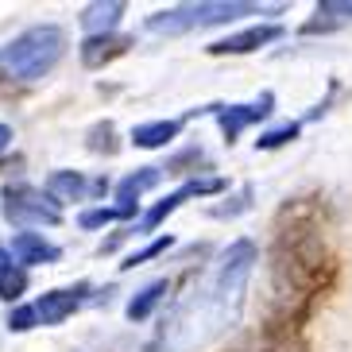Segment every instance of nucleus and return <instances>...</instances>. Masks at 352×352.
<instances>
[{
	"label": "nucleus",
	"mask_w": 352,
	"mask_h": 352,
	"mask_svg": "<svg viewBox=\"0 0 352 352\" xmlns=\"http://www.w3.org/2000/svg\"><path fill=\"white\" fill-rule=\"evenodd\" d=\"M163 178V170L159 166H144V170H135V175H128L120 186H116V197H120V206H135V197L144 194V190H151Z\"/></svg>",
	"instance_id": "obj_14"
},
{
	"label": "nucleus",
	"mask_w": 352,
	"mask_h": 352,
	"mask_svg": "<svg viewBox=\"0 0 352 352\" xmlns=\"http://www.w3.org/2000/svg\"><path fill=\"white\" fill-rule=\"evenodd\" d=\"M8 267H16V263H12V252L0 248V271H8Z\"/></svg>",
	"instance_id": "obj_23"
},
{
	"label": "nucleus",
	"mask_w": 352,
	"mask_h": 352,
	"mask_svg": "<svg viewBox=\"0 0 352 352\" xmlns=\"http://www.w3.org/2000/svg\"><path fill=\"white\" fill-rule=\"evenodd\" d=\"M135 213V206H109V209H85L82 213V228H101L113 221H128Z\"/></svg>",
	"instance_id": "obj_17"
},
{
	"label": "nucleus",
	"mask_w": 352,
	"mask_h": 352,
	"mask_svg": "<svg viewBox=\"0 0 352 352\" xmlns=\"http://www.w3.org/2000/svg\"><path fill=\"white\" fill-rule=\"evenodd\" d=\"M163 294H166V279H159V283H151V287H144L132 302H128V318H132V321H144L147 314L159 306V298H163Z\"/></svg>",
	"instance_id": "obj_16"
},
{
	"label": "nucleus",
	"mask_w": 352,
	"mask_h": 352,
	"mask_svg": "<svg viewBox=\"0 0 352 352\" xmlns=\"http://www.w3.org/2000/svg\"><path fill=\"white\" fill-rule=\"evenodd\" d=\"M120 16H124V4H116V0H109V4H89L82 12V28L89 32V39L94 35H113Z\"/></svg>",
	"instance_id": "obj_12"
},
{
	"label": "nucleus",
	"mask_w": 352,
	"mask_h": 352,
	"mask_svg": "<svg viewBox=\"0 0 352 352\" xmlns=\"http://www.w3.org/2000/svg\"><path fill=\"white\" fill-rule=\"evenodd\" d=\"M128 47H132V39H124V35H94V39L82 43V63L97 70V66L113 63L116 54H124Z\"/></svg>",
	"instance_id": "obj_10"
},
{
	"label": "nucleus",
	"mask_w": 352,
	"mask_h": 352,
	"mask_svg": "<svg viewBox=\"0 0 352 352\" xmlns=\"http://www.w3.org/2000/svg\"><path fill=\"white\" fill-rule=\"evenodd\" d=\"M221 190H225V178H194V182H186V186H178L175 194H166L159 206L147 209L144 221H140V228H144V232L147 228H159L178 206H182V201H190V197H206V194H221Z\"/></svg>",
	"instance_id": "obj_6"
},
{
	"label": "nucleus",
	"mask_w": 352,
	"mask_h": 352,
	"mask_svg": "<svg viewBox=\"0 0 352 352\" xmlns=\"http://www.w3.org/2000/svg\"><path fill=\"white\" fill-rule=\"evenodd\" d=\"M89 194V186H85V178L78 175V170H54L51 178H47V197H74V201H78V197H85Z\"/></svg>",
	"instance_id": "obj_15"
},
{
	"label": "nucleus",
	"mask_w": 352,
	"mask_h": 352,
	"mask_svg": "<svg viewBox=\"0 0 352 352\" xmlns=\"http://www.w3.org/2000/svg\"><path fill=\"white\" fill-rule=\"evenodd\" d=\"M318 16L321 20H352V0H325V4H318Z\"/></svg>",
	"instance_id": "obj_21"
},
{
	"label": "nucleus",
	"mask_w": 352,
	"mask_h": 352,
	"mask_svg": "<svg viewBox=\"0 0 352 352\" xmlns=\"http://www.w3.org/2000/svg\"><path fill=\"white\" fill-rule=\"evenodd\" d=\"M12 259L23 263V267H28V263H54V259H58V248L47 244L39 232H20V236L12 240Z\"/></svg>",
	"instance_id": "obj_11"
},
{
	"label": "nucleus",
	"mask_w": 352,
	"mask_h": 352,
	"mask_svg": "<svg viewBox=\"0 0 352 352\" xmlns=\"http://www.w3.org/2000/svg\"><path fill=\"white\" fill-rule=\"evenodd\" d=\"M302 124H283V128H271V132H263L256 140V151H275V147L290 144V140H298Z\"/></svg>",
	"instance_id": "obj_19"
},
{
	"label": "nucleus",
	"mask_w": 352,
	"mask_h": 352,
	"mask_svg": "<svg viewBox=\"0 0 352 352\" xmlns=\"http://www.w3.org/2000/svg\"><path fill=\"white\" fill-rule=\"evenodd\" d=\"M259 263V252L252 240H236L221 252L206 283L178 302L175 314L159 325L155 352H197L225 337L244 314V294H248L252 271Z\"/></svg>",
	"instance_id": "obj_2"
},
{
	"label": "nucleus",
	"mask_w": 352,
	"mask_h": 352,
	"mask_svg": "<svg viewBox=\"0 0 352 352\" xmlns=\"http://www.w3.org/2000/svg\"><path fill=\"white\" fill-rule=\"evenodd\" d=\"M337 279V256L329 244V213L318 197L283 206L271 244V341H298L314 302Z\"/></svg>",
	"instance_id": "obj_1"
},
{
	"label": "nucleus",
	"mask_w": 352,
	"mask_h": 352,
	"mask_svg": "<svg viewBox=\"0 0 352 352\" xmlns=\"http://www.w3.org/2000/svg\"><path fill=\"white\" fill-rule=\"evenodd\" d=\"M63 51H66L63 28L43 23V28H32V32L16 35L8 47H0V66L12 78H20V82H35V78L54 70V63L63 58Z\"/></svg>",
	"instance_id": "obj_3"
},
{
	"label": "nucleus",
	"mask_w": 352,
	"mask_h": 352,
	"mask_svg": "<svg viewBox=\"0 0 352 352\" xmlns=\"http://www.w3.org/2000/svg\"><path fill=\"white\" fill-rule=\"evenodd\" d=\"M170 244H175V240L170 236H159V240H151V244H147V248H140V252H132V256L124 259V263H120V267L124 271H132V267H140V263H147V259H155L159 252H166L170 248Z\"/></svg>",
	"instance_id": "obj_20"
},
{
	"label": "nucleus",
	"mask_w": 352,
	"mask_h": 352,
	"mask_svg": "<svg viewBox=\"0 0 352 352\" xmlns=\"http://www.w3.org/2000/svg\"><path fill=\"white\" fill-rule=\"evenodd\" d=\"M279 35H283L279 23H256V28H248V32H236V35H228V39H217L213 47H209V54H248V51H259V47L275 43Z\"/></svg>",
	"instance_id": "obj_9"
},
{
	"label": "nucleus",
	"mask_w": 352,
	"mask_h": 352,
	"mask_svg": "<svg viewBox=\"0 0 352 352\" xmlns=\"http://www.w3.org/2000/svg\"><path fill=\"white\" fill-rule=\"evenodd\" d=\"M178 132H182V120H155V124L132 128V144L135 147H166Z\"/></svg>",
	"instance_id": "obj_13"
},
{
	"label": "nucleus",
	"mask_w": 352,
	"mask_h": 352,
	"mask_svg": "<svg viewBox=\"0 0 352 352\" xmlns=\"http://www.w3.org/2000/svg\"><path fill=\"white\" fill-rule=\"evenodd\" d=\"M4 217L12 225H58L63 221V209H58V201H51L39 190L16 186L4 194Z\"/></svg>",
	"instance_id": "obj_5"
},
{
	"label": "nucleus",
	"mask_w": 352,
	"mask_h": 352,
	"mask_svg": "<svg viewBox=\"0 0 352 352\" xmlns=\"http://www.w3.org/2000/svg\"><path fill=\"white\" fill-rule=\"evenodd\" d=\"M8 140H12V128H8V124H0V151L8 147Z\"/></svg>",
	"instance_id": "obj_24"
},
{
	"label": "nucleus",
	"mask_w": 352,
	"mask_h": 352,
	"mask_svg": "<svg viewBox=\"0 0 352 352\" xmlns=\"http://www.w3.org/2000/svg\"><path fill=\"white\" fill-rule=\"evenodd\" d=\"M85 294H89L85 283H78L74 290H51V294H43V298L32 306L35 321H39V325H58V321H66L74 310H82Z\"/></svg>",
	"instance_id": "obj_8"
},
{
	"label": "nucleus",
	"mask_w": 352,
	"mask_h": 352,
	"mask_svg": "<svg viewBox=\"0 0 352 352\" xmlns=\"http://www.w3.org/2000/svg\"><path fill=\"white\" fill-rule=\"evenodd\" d=\"M35 325H39V321H35L32 306H20V310L8 314V329H16V333H28V329H35Z\"/></svg>",
	"instance_id": "obj_22"
},
{
	"label": "nucleus",
	"mask_w": 352,
	"mask_h": 352,
	"mask_svg": "<svg viewBox=\"0 0 352 352\" xmlns=\"http://www.w3.org/2000/svg\"><path fill=\"white\" fill-rule=\"evenodd\" d=\"M271 104H275V94H263L256 104H213L209 113L217 116V124H221V132H225V140L232 144L240 132L248 124H256V120H263V116L271 113Z\"/></svg>",
	"instance_id": "obj_7"
},
{
	"label": "nucleus",
	"mask_w": 352,
	"mask_h": 352,
	"mask_svg": "<svg viewBox=\"0 0 352 352\" xmlns=\"http://www.w3.org/2000/svg\"><path fill=\"white\" fill-rule=\"evenodd\" d=\"M23 290H28V271H23V267L0 271V298H4V302H16Z\"/></svg>",
	"instance_id": "obj_18"
},
{
	"label": "nucleus",
	"mask_w": 352,
	"mask_h": 352,
	"mask_svg": "<svg viewBox=\"0 0 352 352\" xmlns=\"http://www.w3.org/2000/svg\"><path fill=\"white\" fill-rule=\"evenodd\" d=\"M263 12L259 4H240V0H206V4H182L170 12H155L147 20L151 35H182L194 28H209V23H232L240 16H256Z\"/></svg>",
	"instance_id": "obj_4"
}]
</instances>
